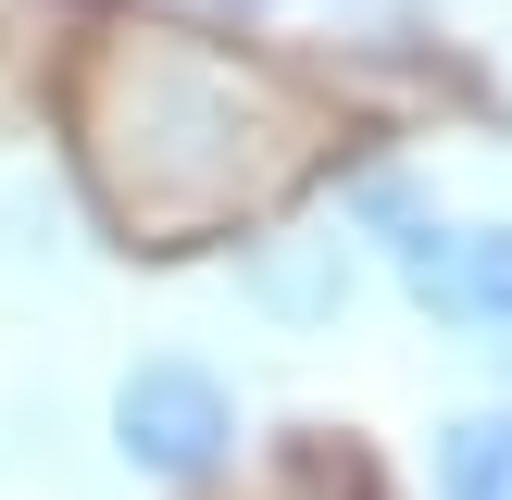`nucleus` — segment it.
<instances>
[{"label": "nucleus", "instance_id": "nucleus-1", "mask_svg": "<svg viewBox=\"0 0 512 500\" xmlns=\"http://www.w3.org/2000/svg\"><path fill=\"white\" fill-rule=\"evenodd\" d=\"M300 150H313L300 88L188 25H100V50L75 63V163L100 213L150 250H188L263 213L300 175Z\"/></svg>", "mask_w": 512, "mask_h": 500}, {"label": "nucleus", "instance_id": "nucleus-2", "mask_svg": "<svg viewBox=\"0 0 512 500\" xmlns=\"http://www.w3.org/2000/svg\"><path fill=\"white\" fill-rule=\"evenodd\" d=\"M113 450L150 475V488H200V475H225V450H238V400H225L213 363H125L113 388Z\"/></svg>", "mask_w": 512, "mask_h": 500}, {"label": "nucleus", "instance_id": "nucleus-3", "mask_svg": "<svg viewBox=\"0 0 512 500\" xmlns=\"http://www.w3.org/2000/svg\"><path fill=\"white\" fill-rule=\"evenodd\" d=\"M375 213L400 225V275H413L450 325H488V338H512V225H425L400 175H375Z\"/></svg>", "mask_w": 512, "mask_h": 500}, {"label": "nucleus", "instance_id": "nucleus-4", "mask_svg": "<svg viewBox=\"0 0 512 500\" xmlns=\"http://www.w3.org/2000/svg\"><path fill=\"white\" fill-rule=\"evenodd\" d=\"M438 500H512V413L438 425Z\"/></svg>", "mask_w": 512, "mask_h": 500}]
</instances>
